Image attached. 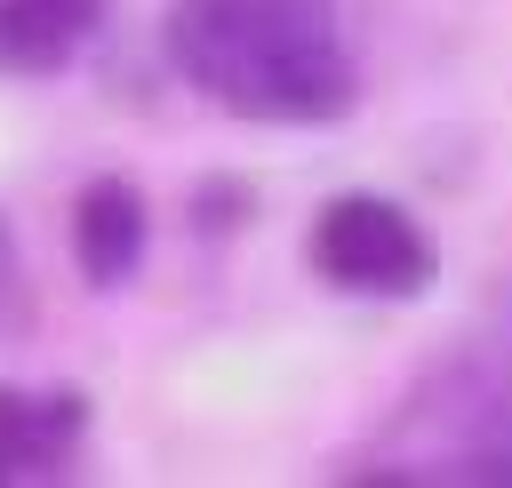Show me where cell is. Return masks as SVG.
<instances>
[{
  "label": "cell",
  "instance_id": "4",
  "mask_svg": "<svg viewBox=\"0 0 512 488\" xmlns=\"http://www.w3.org/2000/svg\"><path fill=\"white\" fill-rule=\"evenodd\" d=\"M88 448V400L72 384H0V480H56Z\"/></svg>",
  "mask_w": 512,
  "mask_h": 488
},
{
  "label": "cell",
  "instance_id": "3",
  "mask_svg": "<svg viewBox=\"0 0 512 488\" xmlns=\"http://www.w3.org/2000/svg\"><path fill=\"white\" fill-rule=\"evenodd\" d=\"M152 248V200L136 176H88L72 192V264L88 288H128Z\"/></svg>",
  "mask_w": 512,
  "mask_h": 488
},
{
  "label": "cell",
  "instance_id": "6",
  "mask_svg": "<svg viewBox=\"0 0 512 488\" xmlns=\"http://www.w3.org/2000/svg\"><path fill=\"white\" fill-rule=\"evenodd\" d=\"M248 184H232V176H208L200 192H192V232H240L248 224Z\"/></svg>",
  "mask_w": 512,
  "mask_h": 488
},
{
  "label": "cell",
  "instance_id": "1",
  "mask_svg": "<svg viewBox=\"0 0 512 488\" xmlns=\"http://www.w3.org/2000/svg\"><path fill=\"white\" fill-rule=\"evenodd\" d=\"M168 64L256 128H328L360 96L336 0H168Z\"/></svg>",
  "mask_w": 512,
  "mask_h": 488
},
{
  "label": "cell",
  "instance_id": "2",
  "mask_svg": "<svg viewBox=\"0 0 512 488\" xmlns=\"http://www.w3.org/2000/svg\"><path fill=\"white\" fill-rule=\"evenodd\" d=\"M304 256H312L320 288L360 296V304H408V296H432V280H440L432 232L392 192H336L312 216Z\"/></svg>",
  "mask_w": 512,
  "mask_h": 488
},
{
  "label": "cell",
  "instance_id": "7",
  "mask_svg": "<svg viewBox=\"0 0 512 488\" xmlns=\"http://www.w3.org/2000/svg\"><path fill=\"white\" fill-rule=\"evenodd\" d=\"M32 320V296H24V256H16V232L0 224V336H16Z\"/></svg>",
  "mask_w": 512,
  "mask_h": 488
},
{
  "label": "cell",
  "instance_id": "5",
  "mask_svg": "<svg viewBox=\"0 0 512 488\" xmlns=\"http://www.w3.org/2000/svg\"><path fill=\"white\" fill-rule=\"evenodd\" d=\"M104 24V0H0V72L56 80Z\"/></svg>",
  "mask_w": 512,
  "mask_h": 488
}]
</instances>
